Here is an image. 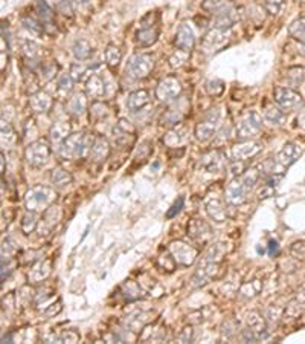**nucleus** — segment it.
I'll use <instances>...</instances> for the list:
<instances>
[{"instance_id":"1","label":"nucleus","mask_w":305,"mask_h":344,"mask_svg":"<svg viewBox=\"0 0 305 344\" xmlns=\"http://www.w3.org/2000/svg\"><path fill=\"white\" fill-rule=\"evenodd\" d=\"M92 143H93V138H90L87 133H72L61 144L60 153L66 159L86 158L90 152Z\"/></svg>"},{"instance_id":"2","label":"nucleus","mask_w":305,"mask_h":344,"mask_svg":"<svg viewBox=\"0 0 305 344\" xmlns=\"http://www.w3.org/2000/svg\"><path fill=\"white\" fill-rule=\"evenodd\" d=\"M262 129V117L256 110H246L237 124V136L241 141L256 136Z\"/></svg>"},{"instance_id":"3","label":"nucleus","mask_w":305,"mask_h":344,"mask_svg":"<svg viewBox=\"0 0 305 344\" xmlns=\"http://www.w3.org/2000/svg\"><path fill=\"white\" fill-rule=\"evenodd\" d=\"M55 196L57 194L51 187L39 185V187H34L31 191H28L25 197V203L29 211H42V210H46L54 202Z\"/></svg>"},{"instance_id":"4","label":"nucleus","mask_w":305,"mask_h":344,"mask_svg":"<svg viewBox=\"0 0 305 344\" xmlns=\"http://www.w3.org/2000/svg\"><path fill=\"white\" fill-rule=\"evenodd\" d=\"M155 57L152 54H134L128 61H127V74L128 77L134 80H140L149 75V72L155 67Z\"/></svg>"},{"instance_id":"5","label":"nucleus","mask_w":305,"mask_h":344,"mask_svg":"<svg viewBox=\"0 0 305 344\" xmlns=\"http://www.w3.org/2000/svg\"><path fill=\"white\" fill-rule=\"evenodd\" d=\"M220 120H221L220 110L218 109H212L209 113H206L205 120L197 124V127H196V138L199 141H202V143L209 141L217 133Z\"/></svg>"},{"instance_id":"6","label":"nucleus","mask_w":305,"mask_h":344,"mask_svg":"<svg viewBox=\"0 0 305 344\" xmlns=\"http://www.w3.org/2000/svg\"><path fill=\"white\" fill-rule=\"evenodd\" d=\"M275 101L282 110H287V112L297 110L299 107L303 106L302 96L290 87H276L275 89Z\"/></svg>"},{"instance_id":"7","label":"nucleus","mask_w":305,"mask_h":344,"mask_svg":"<svg viewBox=\"0 0 305 344\" xmlns=\"http://www.w3.org/2000/svg\"><path fill=\"white\" fill-rule=\"evenodd\" d=\"M170 253L174 262L180 266H191L197 259V250L185 242H173L170 245Z\"/></svg>"},{"instance_id":"8","label":"nucleus","mask_w":305,"mask_h":344,"mask_svg":"<svg viewBox=\"0 0 305 344\" xmlns=\"http://www.w3.org/2000/svg\"><path fill=\"white\" fill-rule=\"evenodd\" d=\"M180 93H182V84L176 77L164 78L156 89V96L162 102H170L173 99H177Z\"/></svg>"},{"instance_id":"9","label":"nucleus","mask_w":305,"mask_h":344,"mask_svg":"<svg viewBox=\"0 0 305 344\" xmlns=\"http://www.w3.org/2000/svg\"><path fill=\"white\" fill-rule=\"evenodd\" d=\"M49 156H51V147L43 140L29 144L28 149H26V159L34 167L45 165L49 161Z\"/></svg>"},{"instance_id":"10","label":"nucleus","mask_w":305,"mask_h":344,"mask_svg":"<svg viewBox=\"0 0 305 344\" xmlns=\"http://www.w3.org/2000/svg\"><path fill=\"white\" fill-rule=\"evenodd\" d=\"M246 193H247V188L243 184L241 178H235L234 181H231V184L226 188V193H224L226 203L231 205V207L241 205L246 199Z\"/></svg>"},{"instance_id":"11","label":"nucleus","mask_w":305,"mask_h":344,"mask_svg":"<svg viewBox=\"0 0 305 344\" xmlns=\"http://www.w3.org/2000/svg\"><path fill=\"white\" fill-rule=\"evenodd\" d=\"M259 150H261V146L258 144V143H253V141H243V143H240V144H235L234 147H232V152H231V155H232V159L234 161H246V159H250V158H253L256 153H259Z\"/></svg>"},{"instance_id":"12","label":"nucleus","mask_w":305,"mask_h":344,"mask_svg":"<svg viewBox=\"0 0 305 344\" xmlns=\"http://www.w3.org/2000/svg\"><path fill=\"white\" fill-rule=\"evenodd\" d=\"M194 43H196L194 29L188 23L180 25L179 29H177V32H176V40H174L176 48L188 52V51H191L194 48Z\"/></svg>"},{"instance_id":"13","label":"nucleus","mask_w":305,"mask_h":344,"mask_svg":"<svg viewBox=\"0 0 305 344\" xmlns=\"http://www.w3.org/2000/svg\"><path fill=\"white\" fill-rule=\"evenodd\" d=\"M113 138H115V143L119 146H125V144H128V141H133V138H134L133 124L130 121L121 118L113 129Z\"/></svg>"},{"instance_id":"14","label":"nucleus","mask_w":305,"mask_h":344,"mask_svg":"<svg viewBox=\"0 0 305 344\" xmlns=\"http://www.w3.org/2000/svg\"><path fill=\"white\" fill-rule=\"evenodd\" d=\"M224 167V159L223 155L217 150L205 155L200 161V168L205 170L206 173H220Z\"/></svg>"},{"instance_id":"15","label":"nucleus","mask_w":305,"mask_h":344,"mask_svg":"<svg viewBox=\"0 0 305 344\" xmlns=\"http://www.w3.org/2000/svg\"><path fill=\"white\" fill-rule=\"evenodd\" d=\"M206 211H208L209 217L215 222H224L227 217L224 202H223V199H220L217 196H209L206 199Z\"/></svg>"},{"instance_id":"16","label":"nucleus","mask_w":305,"mask_h":344,"mask_svg":"<svg viewBox=\"0 0 305 344\" xmlns=\"http://www.w3.org/2000/svg\"><path fill=\"white\" fill-rule=\"evenodd\" d=\"M227 40V32L226 29H218L214 28L212 31H209L205 39H203V48L206 51H217L218 48H221Z\"/></svg>"},{"instance_id":"17","label":"nucleus","mask_w":305,"mask_h":344,"mask_svg":"<svg viewBox=\"0 0 305 344\" xmlns=\"http://www.w3.org/2000/svg\"><path fill=\"white\" fill-rule=\"evenodd\" d=\"M302 153V147L297 143H287L278 155V162L282 167L291 165Z\"/></svg>"},{"instance_id":"18","label":"nucleus","mask_w":305,"mask_h":344,"mask_svg":"<svg viewBox=\"0 0 305 344\" xmlns=\"http://www.w3.org/2000/svg\"><path fill=\"white\" fill-rule=\"evenodd\" d=\"M105 93H107L105 81L99 75H96V74L90 75L89 80H87V83H86V95L90 96V98H93V99H99Z\"/></svg>"},{"instance_id":"19","label":"nucleus","mask_w":305,"mask_h":344,"mask_svg":"<svg viewBox=\"0 0 305 344\" xmlns=\"http://www.w3.org/2000/svg\"><path fill=\"white\" fill-rule=\"evenodd\" d=\"M125 104L130 112H133V113L140 112L142 109H145L149 104V93L146 90H136L128 95Z\"/></svg>"},{"instance_id":"20","label":"nucleus","mask_w":305,"mask_h":344,"mask_svg":"<svg viewBox=\"0 0 305 344\" xmlns=\"http://www.w3.org/2000/svg\"><path fill=\"white\" fill-rule=\"evenodd\" d=\"M237 20L235 10L229 5H224L220 11L215 13V28L218 29H229Z\"/></svg>"},{"instance_id":"21","label":"nucleus","mask_w":305,"mask_h":344,"mask_svg":"<svg viewBox=\"0 0 305 344\" xmlns=\"http://www.w3.org/2000/svg\"><path fill=\"white\" fill-rule=\"evenodd\" d=\"M108 153H110V146H108L107 140H105V138H102V136L95 138V140H93V143H92V147H90L89 156H90L93 161L101 162V161L107 159Z\"/></svg>"},{"instance_id":"22","label":"nucleus","mask_w":305,"mask_h":344,"mask_svg":"<svg viewBox=\"0 0 305 344\" xmlns=\"http://www.w3.org/2000/svg\"><path fill=\"white\" fill-rule=\"evenodd\" d=\"M29 106L37 113H46L52 107V98L46 92H37L29 98Z\"/></svg>"},{"instance_id":"23","label":"nucleus","mask_w":305,"mask_h":344,"mask_svg":"<svg viewBox=\"0 0 305 344\" xmlns=\"http://www.w3.org/2000/svg\"><path fill=\"white\" fill-rule=\"evenodd\" d=\"M70 133V126L64 121H58L52 126L51 132H49V136H51V143L55 146V147H61V144L64 143V140L69 136Z\"/></svg>"},{"instance_id":"24","label":"nucleus","mask_w":305,"mask_h":344,"mask_svg":"<svg viewBox=\"0 0 305 344\" xmlns=\"http://www.w3.org/2000/svg\"><path fill=\"white\" fill-rule=\"evenodd\" d=\"M67 112L73 117H83L87 110V99H86V95L84 93H75L73 96L69 98L67 101Z\"/></svg>"},{"instance_id":"25","label":"nucleus","mask_w":305,"mask_h":344,"mask_svg":"<svg viewBox=\"0 0 305 344\" xmlns=\"http://www.w3.org/2000/svg\"><path fill=\"white\" fill-rule=\"evenodd\" d=\"M262 117L267 123L272 126H282L285 121V113L281 107H276L273 104H267L262 110Z\"/></svg>"},{"instance_id":"26","label":"nucleus","mask_w":305,"mask_h":344,"mask_svg":"<svg viewBox=\"0 0 305 344\" xmlns=\"http://www.w3.org/2000/svg\"><path fill=\"white\" fill-rule=\"evenodd\" d=\"M188 234L194 240H206L211 234V228L202 220H193L188 226Z\"/></svg>"},{"instance_id":"27","label":"nucleus","mask_w":305,"mask_h":344,"mask_svg":"<svg viewBox=\"0 0 305 344\" xmlns=\"http://www.w3.org/2000/svg\"><path fill=\"white\" fill-rule=\"evenodd\" d=\"M158 29L152 28V26H148V28H142L139 32H137V43L143 48H148L151 45H155L156 40H158Z\"/></svg>"},{"instance_id":"28","label":"nucleus","mask_w":305,"mask_h":344,"mask_svg":"<svg viewBox=\"0 0 305 344\" xmlns=\"http://www.w3.org/2000/svg\"><path fill=\"white\" fill-rule=\"evenodd\" d=\"M51 181H52V184H54L55 187H58V188H66V187H69V185L72 184V176H70L69 171H66L64 168L58 167V168L52 170V173H51Z\"/></svg>"},{"instance_id":"29","label":"nucleus","mask_w":305,"mask_h":344,"mask_svg":"<svg viewBox=\"0 0 305 344\" xmlns=\"http://www.w3.org/2000/svg\"><path fill=\"white\" fill-rule=\"evenodd\" d=\"M14 141H16V133L13 126L5 120H0V144L11 146Z\"/></svg>"},{"instance_id":"30","label":"nucleus","mask_w":305,"mask_h":344,"mask_svg":"<svg viewBox=\"0 0 305 344\" xmlns=\"http://www.w3.org/2000/svg\"><path fill=\"white\" fill-rule=\"evenodd\" d=\"M73 55L78 60H87L92 54V46L86 39H80L73 43Z\"/></svg>"},{"instance_id":"31","label":"nucleus","mask_w":305,"mask_h":344,"mask_svg":"<svg viewBox=\"0 0 305 344\" xmlns=\"http://www.w3.org/2000/svg\"><path fill=\"white\" fill-rule=\"evenodd\" d=\"M121 60H122L121 49L118 46H115V45L107 46V49H105V61H107L108 67H111V69L118 67L119 63H121Z\"/></svg>"},{"instance_id":"32","label":"nucleus","mask_w":305,"mask_h":344,"mask_svg":"<svg viewBox=\"0 0 305 344\" xmlns=\"http://www.w3.org/2000/svg\"><path fill=\"white\" fill-rule=\"evenodd\" d=\"M90 118L95 123H102L104 120H107L108 118L107 106H104L102 102H93V106L90 107Z\"/></svg>"},{"instance_id":"33","label":"nucleus","mask_w":305,"mask_h":344,"mask_svg":"<svg viewBox=\"0 0 305 344\" xmlns=\"http://www.w3.org/2000/svg\"><path fill=\"white\" fill-rule=\"evenodd\" d=\"M72 87H73V80L70 78L69 74H63L57 81V93L64 98L72 92Z\"/></svg>"},{"instance_id":"34","label":"nucleus","mask_w":305,"mask_h":344,"mask_svg":"<svg viewBox=\"0 0 305 344\" xmlns=\"http://www.w3.org/2000/svg\"><path fill=\"white\" fill-rule=\"evenodd\" d=\"M185 140H186L185 130H183V129H174V130H171L168 135H165L164 143H165L167 146H170V147H177V146H180Z\"/></svg>"},{"instance_id":"35","label":"nucleus","mask_w":305,"mask_h":344,"mask_svg":"<svg viewBox=\"0 0 305 344\" xmlns=\"http://www.w3.org/2000/svg\"><path fill=\"white\" fill-rule=\"evenodd\" d=\"M288 32H290V36H291L293 39H296V40L305 43V17H302V19L293 22V23L290 25V28H288Z\"/></svg>"},{"instance_id":"36","label":"nucleus","mask_w":305,"mask_h":344,"mask_svg":"<svg viewBox=\"0 0 305 344\" xmlns=\"http://www.w3.org/2000/svg\"><path fill=\"white\" fill-rule=\"evenodd\" d=\"M39 14H40V19H42L43 26H49V25L54 23V14H52V10H51V7L45 2V0H40V4H39Z\"/></svg>"},{"instance_id":"37","label":"nucleus","mask_w":305,"mask_h":344,"mask_svg":"<svg viewBox=\"0 0 305 344\" xmlns=\"http://www.w3.org/2000/svg\"><path fill=\"white\" fill-rule=\"evenodd\" d=\"M259 178H261V173H259L256 168H249V170H246L244 175L241 176V181H243V184L246 185V188L250 190V188L255 187V184L259 181Z\"/></svg>"},{"instance_id":"38","label":"nucleus","mask_w":305,"mask_h":344,"mask_svg":"<svg viewBox=\"0 0 305 344\" xmlns=\"http://www.w3.org/2000/svg\"><path fill=\"white\" fill-rule=\"evenodd\" d=\"M247 323H249V330L253 332V333H259L261 330H264V320L261 318L259 314L256 312H252L247 318Z\"/></svg>"},{"instance_id":"39","label":"nucleus","mask_w":305,"mask_h":344,"mask_svg":"<svg viewBox=\"0 0 305 344\" xmlns=\"http://www.w3.org/2000/svg\"><path fill=\"white\" fill-rule=\"evenodd\" d=\"M183 118V110H179V109H170L167 112V115H164V123L162 124H177L180 123V120Z\"/></svg>"},{"instance_id":"40","label":"nucleus","mask_w":305,"mask_h":344,"mask_svg":"<svg viewBox=\"0 0 305 344\" xmlns=\"http://www.w3.org/2000/svg\"><path fill=\"white\" fill-rule=\"evenodd\" d=\"M23 52L28 58L35 60L40 55V46L32 40H23Z\"/></svg>"},{"instance_id":"41","label":"nucleus","mask_w":305,"mask_h":344,"mask_svg":"<svg viewBox=\"0 0 305 344\" xmlns=\"http://www.w3.org/2000/svg\"><path fill=\"white\" fill-rule=\"evenodd\" d=\"M86 74H87V67L83 64V63H73L72 66H70V78L73 80V81H81L84 77H86Z\"/></svg>"},{"instance_id":"42","label":"nucleus","mask_w":305,"mask_h":344,"mask_svg":"<svg viewBox=\"0 0 305 344\" xmlns=\"http://www.w3.org/2000/svg\"><path fill=\"white\" fill-rule=\"evenodd\" d=\"M10 60V51H8V43L4 37H0V72H2Z\"/></svg>"},{"instance_id":"43","label":"nucleus","mask_w":305,"mask_h":344,"mask_svg":"<svg viewBox=\"0 0 305 344\" xmlns=\"http://www.w3.org/2000/svg\"><path fill=\"white\" fill-rule=\"evenodd\" d=\"M188 58V52L186 51H182V49H177L171 57H170V66L171 67H180Z\"/></svg>"},{"instance_id":"44","label":"nucleus","mask_w":305,"mask_h":344,"mask_svg":"<svg viewBox=\"0 0 305 344\" xmlns=\"http://www.w3.org/2000/svg\"><path fill=\"white\" fill-rule=\"evenodd\" d=\"M223 90H224V83L221 80H211L206 83V92L209 95L217 96V95L223 93Z\"/></svg>"},{"instance_id":"45","label":"nucleus","mask_w":305,"mask_h":344,"mask_svg":"<svg viewBox=\"0 0 305 344\" xmlns=\"http://www.w3.org/2000/svg\"><path fill=\"white\" fill-rule=\"evenodd\" d=\"M226 5V0H205L203 2V10L215 14L217 11H220L223 7Z\"/></svg>"},{"instance_id":"46","label":"nucleus","mask_w":305,"mask_h":344,"mask_svg":"<svg viewBox=\"0 0 305 344\" xmlns=\"http://www.w3.org/2000/svg\"><path fill=\"white\" fill-rule=\"evenodd\" d=\"M35 225H37V217H35V214H32V211H31V214H26V216L23 217L22 228H23V231H25V233H31L32 229L35 228Z\"/></svg>"},{"instance_id":"47","label":"nucleus","mask_w":305,"mask_h":344,"mask_svg":"<svg viewBox=\"0 0 305 344\" xmlns=\"http://www.w3.org/2000/svg\"><path fill=\"white\" fill-rule=\"evenodd\" d=\"M67 4L72 11H84L86 8L90 7L92 0H67Z\"/></svg>"},{"instance_id":"48","label":"nucleus","mask_w":305,"mask_h":344,"mask_svg":"<svg viewBox=\"0 0 305 344\" xmlns=\"http://www.w3.org/2000/svg\"><path fill=\"white\" fill-rule=\"evenodd\" d=\"M23 23H25V28L29 29V31H31L32 34H35V36H40V34L43 32V29H45L43 25H39L37 22H34V20H31V19L23 20Z\"/></svg>"},{"instance_id":"49","label":"nucleus","mask_w":305,"mask_h":344,"mask_svg":"<svg viewBox=\"0 0 305 344\" xmlns=\"http://www.w3.org/2000/svg\"><path fill=\"white\" fill-rule=\"evenodd\" d=\"M282 5V0H264V7L270 14H278Z\"/></svg>"},{"instance_id":"50","label":"nucleus","mask_w":305,"mask_h":344,"mask_svg":"<svg viewBox=\"0 0 305 344\" xmlns=\"http://www.w3.org/2000/svg\"><path fill=\"white\" fill-rule=\"evenodd\" d=\"M183 203H185V197H179V200H176V203L171 207V210H168L167 217H168V219H173L176 214H179L180 210L183 208Z\"/></svg>"},{"instance_id":"51","label":"nucleus","mask_w":305,"mask_h":344,"mask_svg":"<svg viewBox=\"0 0 305 344\" xmlns=\"http://www.w3.org/2000/svg\"><path fill=\"white\" fill-rule=\"evenodd\" d=\"M273 190H275V187H272V185L265 184V187L259 191V199H265V197L272 196V194H273Z\"/></svg>"},{"instance_id":"52","label":"nucleus","mask_w":305,"mask_h":344,"mask_svg":"<svg viewBox=\"0 0 305 344\" xmlns=\"http://www.w3.org/2000/svg\"><path fill=\"white\" fill-rule=\"evenodd\" d=\"M61 339L63 341H69V342H77L78 339H80V336H78V333H75V332H66L63 336H61Z\"/></svg>"},{"instance_id":"53","label":"nucleus","mask_w":305,"mask_h":344,"mask_svg":"<svg viewBox=\"0 0 305 344\" xmlns=\"http://www.w3.org/2000/svg\"><path fill=\"white\" fill-rule=\"evenodd\" d=\"M278 250H279L278 242H276V240H270V244H269V254H270V256H275V254L278 253Z\"/></svg>"},{"instance_id":"54","label":"nucleus","mask_w":305,"mask_h":344,"mask_svg":"<svg viewBox=\"0 0 305 344\" xmlns=\"http://www.w3.org/2000/svg\"><path fill=\"white\" fill-rule=\"evenodd\" d=\"M297 123H299V126H300V127H303V129H305V110L299 115Z\"/></svg>"},{"instance_id":"55","label":"nucleus","mask_w":305,"mask_h":344,"mask_svg":"<svg viewBox=\"0 0 305 344\" xmlns=\"http://www.w3.org/2000/svg\"><path fill=\"white\" fill-rule=\"evenodd\" d=\"M5 165H7V164H5V158H4L2 153H0V175H2V173L5 171Z\"/></svg>"}]
</instances>
